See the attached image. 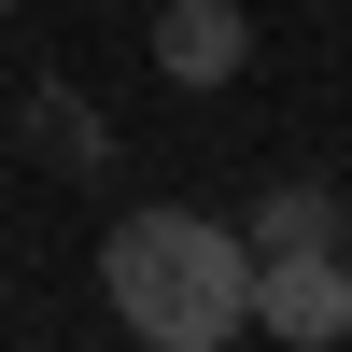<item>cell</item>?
<instances>
[{
	"instance_id": "6da1fadb",
	"label": "cell",
	"mask_w": 352,
	"mask_h": 352,
	"mask_svg": "<svg viewBox=\"0 0 352 352\" xmlns=\"http://www.w3.org/2000/svg\"><path fill=\"white\" fill-rule=\"evenodd\" d=\"M99 296L141 352H226L254 324V240L212 212H127L99 240Z\"/></svg>"
},
{
	"instance_id": "8992f818",
	"label": "cell",
	"mask_w": 352,
	"mask_h": 352,
	"mask_svg": "<svg viewBox=\"0 0 352 352\" xmlns=\"http://www.w3.org/2000/svg\"><path fill=\"white\" fill-rule=\"evenodd\" d=\"M0 14H14V0H0Z\"/></svg>"
},
{
	"instance_id": "277c9868",
	"label": "cell",
	"mask_w": 352,
	"mask_h": 352,
	"mask_svg": "<svg viewBox=\"0 0 352 352\" xmlns=\"http://www.w3.org/2000/svg\"><path fill=\"white\" fill-rule=\"evenodd\" d=\"M240 240H254V254H296V240H352V197H338V184H268Z\"/></svg>"
},
{
	"instance_id": "3957f363",
	"label": "cell",
	"mask_w": 352,
	"mask_h": 352,
	"mask_svg": "<svg viewBox=\"0 0 352 352\" xmlns=\"http://www.w3.org/2000/svg\"><path fill=\"white\" fill-rule=\"evenodd\" d=\"M240 56H254L240 0H155V71L169 85H240Z\"/></svg>"
},
{
	"instance_id": "7a4b0ae2",
	"label": "cell",
	"mask_w": 352,
	"mask_h": 352,
	"mask_svg": "<svg viewBox=\"0 0 352 352\" xmlns=\"http://www.w3.org/2000/svg\"><path fill=\"white\" fill-rule=\"evenodd\" d=\"M254 324H268L282 352H338V338H352V240L254 254Z\"/></svg>"
},
{
	"instance_id": "5b68a950",
	"label": "cell",
	"mask_w": 352,
	"mask_h": 352,
	"mask_svg": "<svg viewBox=\"0 0 352 352\" xmlns=\"http://www.w3.org/2000/svg\"><path fill=\"white\" fill-rule=\"evenodd\" d=\"M28 141H43L56 169H99V155H113V127L71 99V85H28Z\"/></svg>"
}]
</instances>
